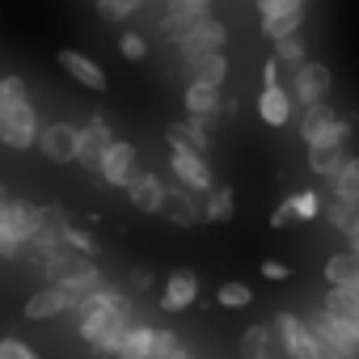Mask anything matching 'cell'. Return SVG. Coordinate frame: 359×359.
Masks as SVG:
<instances>
[{"label": "cell", "instance_id": "22", "mask_svg": "<svg viewBox=\"0 0 359 359\" xmlns=\"http://www.w3.org/2000/svg\"><path fill=\"white\" fill-rule=\"evenodd\" d=\"M355 275H359V254L355 250H342V254L325 258V283L330 287H351Z\"/></svg>", "mask_w": 359, "mask_h": 359}, {"label": "cell", "instance_id": "7", "mask_svg": "<svg viewBox=\"0 0 359 359\" xmlns=\"http://www.w3.org/2000/svg\"><path fill=\"white\" fill-rule=\"evenodd\" d=\"M224 43H229V26L220 18H203L187 34H177V51H182V60H199V55L224 51Z\"/></svg>", "mask_w": 359, "mask_h": 359}, {"label": "cell", "instance_id": "35", "mask_svg": "<svg viewBox=\"0 0 359 359\" xmlns=\"http://www.w3.org/2000/svg\"><path fill=\"white\" fill-rule=\"evenodd\" d=\"M118 51L127 55V60H148V39L144 34H135V30H127V34H118Z\"/></svg>", "mask_w": 359, "mask_h": 359}, {"label": "cell", "instance_id": "31", "mask_svg": "<svg viewBox=\"0 0 359 359\" xmlns=\"http://www.w3.org/2000/svg\"><path fill=\"white\" fill-rule=\"evenodd\" d=\"M300 22H304V13H279V18H262V34L275 43V39L300 34Z\"/></svg>", "mask_w": 359, "mask_h": 359}, {"label": "cell", "instance_id": "40", "mask_svg": "<svg viewBox=\"0 0 359 359\" xmlns=\"http://www.w3.org/2000/svg\"><path fill=\"white\" fill-rule=\"evenodd\" d=\"M262 275H266L271 283H287V279H292V266L279 262V258H266V262H262Z\"/></svg>", "mask_w": 359, "mask_h": 359}, {"label": "cell", "instance_id": "21", "mask_svg": "<svg viewBox=\"0 0 359 359\" xmlns=\"http://www.w3.org/2000/svg\"><path fill=\"white\" fill-rule=\"evenodd\" d=\"M321 309H325L330 317H338V321L359 325V292H355V287H330L325 300H321Z\"/></svg>", "mask_w": 359, "mask_h": 359}, {"label": "cell", "instance_id": "36", "mask_svg": "<svg viewBox=\"0 0 359 359\" xmlns=\"http://www.w3.org/2000/svg\"><path fill=\"white\" fill-rule=\"evenodd\" d=\"M292 208H296L300 220H317L321 216V195L317 191H300V195H292Z\"/></svg>", "mask_w": 359, "mask_h": 359}, {"label": "cell", "instance_id": "12", "mask_svg": "<svg viewBox=\"0 0 359 359\" xmlns=\"http://www.w3.org/2000/svg\"><path fill=\"white\" fill-rule=\"evenodd\" d=\"M199 300V275L195 271H173L169 279H165V292H161V309L165 313H187L191 304Z\"/></svg>", "mask_w": 359, "mask_h": 359}, {"label": "cell", "instance_id": "37", "mask_svg": "<svg viewBox=\"0 0 359 359\" xmlns=\"http://www.w3.org/2000/svg\"><path fill=\"white\" fill-rule=\"evenodd\" d=\"M309 0H258V13L262 18H279V13H304Z\"/></svg>", "mask_w": 359, "mask_h": 359}, {"label": "cell", "instance_id": "18", "mask_svg": "<svg viewBox=\"0 0 359 359\" xmlns=\"http://www.w3.org/2000/svg\"><path fill=\"white\" fill-rule=\"evenodd\" d=\"M224 76H229V55H224V51L187 60V81H191V85H212V89H220Z\"/></svg>", "mask_w": 359, "mask_h": 359}, {"label": "cell", "instance_id": "44", "mask_svg": "<svg viewBox=\"0 0 359 359\" xmlns=\"http://www.w3.org/2000/svg\"><path fill=\"white\" fill-rule=\"evenodd\" d=\"M148 283H152L148 271H131V287H148Z\"/></svg>", "mask_w": 359, "mask_h": 359}, {"label": "cell", "instance_id": "34", "mask_svg": "<svg viewBox=\"0 0 359 359\" xmlns=\"http://www.w3.org/2000/svg\"><path fill=\"white\" fill-rule=\"evenodd\" d=\"M64 245H68L72 254H85V258H93V254H97V241H93L81 224H64Z\"/></svg>", "mask_w": 359, "mask_h": 359}, {"label": "cell", "instance_id": "15", "mask_svg": "<svg viewBox=\"0 0 359 359\" xmlns=\"http://www.w3.org/2000/svg\"><path fill=\"white\" fill-rule=\"evenodd\" d=\"M161 216H165L169 224H182V229H191V224H199V220H203V203H199V195H195V191L177 187V191H165Z\"/></svg>", "mask_w": 359, "mask_h": 359}, {"label": "cell", "instance_id": "17", "mask_svg": "<svg viewBox=\"0 0 359 359\" xmlns=\"http://www.w3.org/2000/svg\"><path fill=\"white\" fill-rule=\"evenodd\" d=\"M110 144H114V131H110V123H106L102 114H93V118H89V123L81 127V165L97 169Z\"/></svg>", "mask_w": 359, "mask_h": 359}, {"label": "cell", "instance_id": "32", "mask_svg": "<svg viewBox=\"0 0 359 359\" xmlns=\"http://www.w3.org/2000/svg\"><path fill=\"white\" fill-rule=\"evenodd\" d=\"M304 51H309V47H304V34H287V39H275V60H279V64H287V68L304 64V60H309Z\"/></svg>", "mask_w": 359, "mask_h": 359}, {"label": "cell", "instance_id": "11", "mask_svg": "<svg viewBox=\"0 0 359 359\" xmlns=\"http://www.w3.org/2000/svg\"><path fill=\"white\" fill-rule=\"evenodd\" d=\"M140 169H135V148L127 144V140H114L110 148H106V156H102V165H97V177L106 187H123L127 191V182L135 177Z\"/></svg>", "mask_w": 359, "mask_h": 359}, {"label": "cell", "instance_id": "8", "mask_svg": "<svg viewBox=\"0 0 359 359\" xmlns=\"http://www.w3.org/2000/svg\"><path fill=\"white\" fill-rule=\"evenodd\" d=\"M330 85H334L330 68L317 64V60H304V64L292 68V85H287V89H292V97H296L300 106H317V102L330 97Z\"/></svg>", "mask_w": 359, "mask_h": 359}, {"label": "cell", "instance_id": "16", "mask_svg": "<svg viewBox=\"0 0 359 359\" xmlns=\"http://www.w3.org/2000/svg\"><path fill=\"white\" fill-rule=\"evenodd\" d=\"M60 68H64L76 85L93 89V93H106V89H110V81H106L102 64H97V60H89V55H81V51H60Z\"/></svg>", "mask_w": 359, "mask_h": 359}, {"label": "cell", "instance_id": "47", "mask_svg": "<svg viewBox=\"0 0 359 359\" xmlns=\"http://www.w3.org/2000/svg\"><path fill=\"white\" fill-rule=\"evenodd\" d=\"M351 250H355V254H359V233H355V237H351Z\"/></svg>", "mask_w": 359, "mask_h": 359}, {"label": "cell", "instance_id": "20", "mask_svg": "<svg viewBox=\"0 0 359 359\" xmlns=\"http://www.w3.org/2000/svg\"><path fill=\"white\" fill-rule=\"evenodd\" d=\"M330 199H338V203H359V156H346L342 169L330 177Z\"/></svg>", "mask_w": 359, "mask_h": 359}, {"label": "cell", "instance_id": "14", "mask_svg": "<svg viewBox=\"0 0 359 359\" xmlns=\"http://www.w3.org/2000/svg\"><path fill=\"white\" fill-rule=\"evenodd\" d=\"M296 97H292V89L287 85H262V93H258V118L266 123V127H287L292 123V106Z\"/></svg>", "mask_w": 359, "mask_h": 359}, {"label": "cell", "instance_id": "38", "mask_svg": "<svg viewBox=\"0 0 359 359\" xmlns=\"http://www.w3.org/2000/svg\"><path fill=\"white\" fill-rule=\"evenodd\" d=\"M177 351V334L173 330H156L152 334V351H148V359H169Z\"/></svg>", "mask_w": 359, "mask_h": 359}, {"label": "cell", "instance_id": "43", "mask_svg": "<svg viewBox=\"0 0 359 359\" xmlns=\"http://www.w3.org/2000/svg\"><path fill=\"white\" fill-rule=\"evenodd\" d=\"M279 68H283V64H279V60L271 55V60L262 64V85H279Z\"/></svg>", "mask_w": 359, "mask_h": 359}, {"label": "cell", "instance_id": "2", "mask_svg": "<svg viewBox=\"0 0 359 359\" xmlns=\"http://www.w3.org/2000/svg\"><path fill=\"white\" fill-rule=\"evenodd\" d=\"M346 135H351V114H338L330 102L304 106V118H300L304 148H346Z\"/></svg>", "mask_w": 359, "mask_h": 359}, {"label": "cell", "instance_id": "33", "mask_svg": "<svg viewBox=\"0 0 359 359\" xmlns=\"http://www.w3.org/2000/svg\"><path fill=\"white\" fill-rule=\"evenodd\" d=\"M140 5H144V0H97V18L118 26V22H127Z\"/></svg>", "mask_w": 359, "mask_h": 359}, {"label": "cell", "instance_id": "1", "mask_svg": "<svg viewBox=\"0 0 359 359\" xmlns=\"http://www.w3.org/2000/svg\"><path fill=\"white\" fill-rule=\"evenodd\" d=\"M72 313H76L81 338H85L89 346L118 355V346H123V338H127V330H131V304H127L118 292H110V287L102 283V287H93Z\"/></svg>", "mask_w": 359, "mask_h": 359}, {"label": "cell", "instance_id": "3", "mask_svg": "<svg viewBox=\"0 0 359 359\" xmlns=\"http://www.w3.org/2000/svg\"><path fill=\"white\" fill-rule=\"evenodd\" d=\"M39 131H43V123H39V114L26 97L0 106V144L5 148H13V152L39 148Z\"/></svg>", "mask_w": 359, "mask_h": 359}, {"label": "cell", "instance_id": "45", "mask_svg": "<svg viewBox=\"0 0 359 359\" xmlns=\"http://www.w3.org/2000/svg\"><path fill=\"white\" fill-rule=\"evenodd\" d=\"M169 359H191V351H182V346H177V351H173Z\"/></svg>", "mask_w": 359, "mask_h": 359}, {"label": "cell", "instance_id": "42", "mask_svg": "<svg viewBox=\"0 0 359 359\" xmlns=\"http://www.w3.org/2000/svg\"><path fill=\"white\" fill-rule=\"evenodd\" d=\"M22 346H26V342L13 338V334H9V338H0V359H22Z\"/></svg>", "mask_w": 359, "mask_h": 359}, {"label": "cell", "instance_id": "9", "mask_svg": "<svg viewBox=\"0 0 359 359\" xmlns=\"http://www.w3.org/2000/svg\"><path fill=\"white\" fill-rule=\"evenodd\" d=\"M275 334H279V351L287 359H317V334L296 313H279L275 317Z\"/></svg>", "mask_w": 359, "mask_h": 359}, {"label": "cell", "instance_id": "25", "mask_svg": "<svg viewBox=\"0 0 359 359\" xmlns=\"http://www.w3.org/2000/svg\"><path fill=\"white\" fill-rule=\"evenodd\" d=\"M321 216H325L342 237H355V233H359V203H338V199H330V203L321 208Z\"/></svg>", "mask_w": 359, "mask_h": 359}, {"label": "cell", "instance_id": "13", "mask_svg": "<svg viewBox=\"0 0 359 359\" xmlns=\"http://www.w3.org/2000/svg\"><path fill=\"white\" fill-rule=\"evenodd\" d=\"M127 203L135 208V212H144V216H161V203H165V187H161V177L152 173V169H140L131 182H127Z\"/></svg>", "mask_w": 359, "mask_h": 359}, {"label": "cell", "instance_id": "10", "mask_svg": "<svg viewBox=\"0 0 359 359\" xmlns=\"http://www.w3.org/2000/svg\"><path fill=\"white\" fill-rule=\"evenodd\" d=\"M203 18H212V0H169V13L161 18V34L169 39V43H177V34H187L195 22H203Z\"/></svg>", "mask_w": 359, "mask_h": 359}, {"label": "cell", "instance_id": "48", "mask_svg": "<svg viewBox=\"0 0 359 359\" xmlns=\"http://www.w3.org/2000/svg\"><path fill=\"white\" fill-rule=\"evenodd\" d=\"M5 199H9V195H5V187H0V208H5Z\"/></svg>", "mask_w": 359, "mask_h": 359}, {"label": "cell", "instance_id": "46", "mask_svg": "<svg viewBox=\"0 0 359 359\" xmlns=\"http://www.w3.org/2000/svg\"><path fill=\"white\" fill-rule=\"evenodd\" d=\"M22 359H39V355H34V351H30V346H22Z\"/></svg>", "mask_w": 359, "mask_h": 359}, {"label": "cell", "instance_id": "30", "mask_svg": "<svg viewBox=\"0 0 359 359\" xmlns=\"http://www.w3.org/2000/svg\"><path fill=\"white\" fill-rule=\"evenodd\" d=\"M173 131L177 135H187V144L191 148H199V152H208L212 148V118H187V123H173Z\"/></svg>", "mask_w": 359, "mask_h": 359}, {"label": "cell", "instance_id": "27", "mask_svg": "<svg viewBox=\"0 0 359 359\" xmlns=\"http://www.w3.org/2000/svg\"><path fill=\"white\" fill-rule=\"evenodd\" d=\"M152 325H131L127 330V338H123V346H118V359H148V351H152Z\"/></svg>", "mask_w": 359, "mask_h": 359}, {"label": "cell", "instance_id": "41", "mask_svg": "<svg viewBox=\"0 0 359 359\" xmlns=\"http://www.w3.org/2000/svg\"><path fill=\"white\" fill-rule=\"evenodd\" d=\"M292 216H296V208H292V199H283V203H279V208L271 212V229H283V224H287Z\"/></svg>", "mask_w": 359, "mask_h": 359}, {"label": "cell", "instance_id": "23", "mask_svg": "<svg viewBox=\"0 0 359 359\" xmlns=\"http://www.w3.org/2000/svg\"><path fill=\"white\" fill-rule=\"evenodd\" d=\"M187 114H195V118H216L220 114V89H212V85H187Z\"/></svg>", "mask_w": 359, "mask_h": 359}, {"label": "cell", "instance_id": "4", "mask_svg": "<svg viewBox=\"0 0 359 359\" xmlns=\"http://www.w3.org/2000/svg\"><path fill=\"white\" fill-rule=\"evenodd\" d=\"M169 148H173V173H177V182H182L187 191H195V195L216 191V177H212V169H208L203 152H199V148H191V144H187V135H177L173 127H169Z\"/></svg>", "mask_w": 359, "mask_h": 359}, {"label": "cell", "instance_id": "26", "mask_svg": "<svg viewBox=\"0 0 359 359\" xmlns=\"http://www.w3.org/2000/svg\"><path fill=\"white\" fill-rule=\"evenodd\" d=\"M271 342H279V338H271V325H250L241 334V355L245 359H275Z\"/></svg>", "mask_w": 359, "mask_h": 359}, {"label": "cell", "instance_id": "24", "mask_svg": "<svg viewBox=\"0 0 359 359\" xmlns=\"http://www.w3.org/2000/svg\"><path fill=\"white\" fill-rule=\"evenodd\" d=\"M233 212H237L233 187H216V191L203 195V220H208V224H224V220H233Z\"/></svg>", "mask_w": 359, "mask_h": 359}, {"label": "cell", "instance_id": "5", "mask_svg": "<svg viewBox=\"0 0 359 359\" xmlns=\"http://www.w3.org/2000/svg\"><path fill=\"white\" fill-rule=\"evenodd\" d=\"M34 229V208L26 199H5V208H0V258H18L26 254V237Z\"/></svg>", "mask_w": 359, "mask_h": 359}, {"label": "cell", "instance_id": "19", "mask_svg": "<svg viewBox=\"0 0 359 359\" xmlns=\"http://www.w3.org/2000/svg\"><path fill=\"white\" fill-rule=\"evenodd\" d=\"M60 313H72V300H68V292L64 287H43V292H34L30 296V304H26V317L30 321H47V317H60Z\"/></svg>", "mask_w": 359, "mask_h": 359}, {"label": "cell", "instance_id": "6", "mask_svg": "<svg viewBox=\"0 0 359 359\" xmlns=\"http://www.w3.org/2000/svg\"><path fill=\"white\" fill-rule=\"evenodd\" d=\"M39 152L55 165H81V127L72 123H47L39 131Z\"/></svg>", "mask_w": 359, "mask_h": 359}, {"label": "cell", "instance_id": "28", "mask_svg": "<svg viewBox=\"0 0 359 359\" xmlns=\"http://www.w3.org/2000/svg\"><path fill=\"white\" fill-rule=\"evenodd\" d=\"M342 161H346V148H309V169L321 173L325 182L342 169Z\"/></svg>", "mask_w": 359, "mask_h": 359}, {"label": "cell", "instance_id": "29", "mask_svg": "<svg viewBox=\"0 0 359 359\" xmlns=\"http://www.w3.org/2000/svg\"><path fill=\"white\" fill-rule=\"evenodd\" d=\"M216 304L237 313V309H250V304H254V292H250V283L229 279V283H220V287H216Z\"/></svg>", "mask_w": 359, "mask_h": 359}, {"label": "cell", "instance_id": "39", "mask_svg": "<svg viewBox=\"0 0 359 359\" xmlns=\"http://www.w3.org/2000/svg\"><path fill=\"white\" fill-rule=\"evenodd\" d=\"M22 97H26L22 76H0V106H5V102H22Z\"/></svg>", "mask_w": 359, "mask_h": 359}]
</instances>
